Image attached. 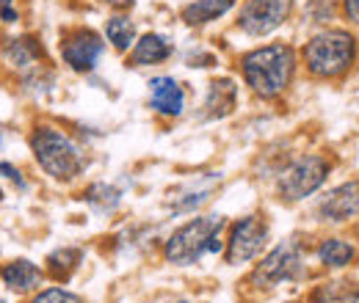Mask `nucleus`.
<instances>
[{"label": "nucleus", "instance_id": "nucleus-1", "mask_svg": "<svg viewBox=\"0 0 359 303\" xmlns=\"http://www.w3.org/2000/svg\"><path fill=\"white\" fill-rule=\"evenodd\" d=\"M241 64H243L246 86L263 99H273L293 80L296 52L290 44H266L246 52Z\"/></svg>", "mask_w": 359, "mask_h": 303}, {"label": "nucleus", "instance_id": "nucleus-2", "mask_svg": "<svg viewBox=\"0 0 359 303\" xmlns=\"http://www.w3.org/2000/svg\"><path fill=\"white\" fill-rule=\"evenodd\" d=\"M224 226L222 216H202L194 218L188 223H182L177 232L166 240V260L172 265H194L202 254H219L222 251V240L219 232Z\"/></svg>", "mask_w": 359, "mask_h": 303}, {"label": "nucleus", "instance_id": "nucleus-3", "mask_svg": "<svg viewBox=\"0 0 359 303\" xmlns=\"http://www.w3.org/2000/svg\"><path fill=\"white\" fill-rule=\"evenodd\" d=\"M357 61V39L348 31H323L304 47V64L315 78H340Z\"/></svg>", "mask_w": 359, "mask_h": 303}, {"label": "nucleus", "instance_id": "nucleus-4", "mask_svg": "<svg viewBox=\"0 0 359 303\" xmlns=\"http://www.w3.org/2000/svg\"><path fill=\"white\" fill-rule=\"evenodd\" d=\"M31 149L39 160V166L53 179H72L83 169V155L81 149L53 127H36L31 135Z\"/></svg>", "mask_w": 359, "mask_h": 303}, {"label": "nucleus", "instance_id": "nucleus-5", "mask_svg": "<svg viewBox=\"0 0 359 303\" xmlns=\"http://www.w3.org/2000/svg\"><path fill=\"white\" fill-rule=\"evenodd\" d=\"M329 176V163L318 155H307L293 160L276 179V190L285 202H302L307 196H313L315 190L326 182Z\"/></svg>", "mask_w": 359, "mask_h": 303}, {"label": "nucleus", "instance_id": "nucleus-6", "mask_svg": "<svg viewBox=\"0 0 359 303\" xmlns=\"http://www.w3.org/2000/svg\"><path fill=\"white\" fill-rule=\"evenodd\" d=\"M302 273V248L299 243H282L271 251L255 270L257 287H276L282 281H290Z\"/></svg>", "mask_w": 359, "mask_h": 303}, {"label": "nucleus", "instance_id": "nucleus-7", "mask_svg": "<svg viewBox=\"0 0 359 303\" xmlns=\"http://www.w3.org/2000/svg\"><path fill=\"white\" fill-rule=\"evenodd\" d=\"M290 6L293 0H249L241 11L238 25L249 36H266L287 20Z\"/></svg>", "mask_w": 359, "mask_h": 303}, {"label": "nucleus", "instance_id": "nucleus-8", "mask_svg": "<svg viewBox=\"0 0 359 303\" xmlns=\"http://www.w3.org/2000/svg\"><path fill=\"white\" fill-rule=\"evenodd\" d=\"M266 240H269V226L260 218L255 216L241 218L232 226L229 246H226V260H229V265H241V262L255 260L263 251Z\"/></svg>", "mask_w": 359, "mask_h": 303}, {"label": "nucleus", "instance_id": "nucleus-9", "mask_svg": "<svg viewBox=\"0 0 359 303\" xmlns=\"http://www.w3.org/2000/svg\"><path fill=\"white\" fill-rule=\"evenodd\" d=\"M359 216V179L337 185L320 204H318V218L320 220H332V223H343Z\"/></svg>", "mask_w": 359, "mask_h": 303}, {"label": "nucleus", "instance_id": "nucleus-10", "mask_svg": "<svg viewBox=\"0 0 359 303\" xmlns=\"http://www.w3.org/2000/svg\"><path fill=\"white\" fill-rule=\"evenodd\" d=\"M61 52H64V61H67L75 72H91L94 64H97L100 55H102V42H100V36H97L94 31L81 28V31H75V34L64 42Z\"/></svg>", "mask_w": 359, "mask_h": 303}, {"label": "nucleus", "instance_id": "nucleus-11", "mask_svg": "<svg viewBox=\"0 0 359 303\" xmlns=\"http://www.w3.org/2000/svg\"><path fill=\"white\" fill-rule=\"evenodd\" d=\"M149 105L163 116H180L185 108V94L175 78H155L149 83Z\"/></svg>", "mask_w": 359, "mask_h": 303}, {"label": "nucleus", "instance_id": "nucleus-12", "mask_svg": "<svg viewBox=\"0 0 359 303\" xmlns=\"http://www.w3.org/2000/svg\"><path fill=\"white\" fill-rule=\"evenodd\" d=\"M0 279H3V284H6L8 290H14V293H31L34 287H39L42 270H39L34 262L14 260L0 270Z\"/></svg>", "mask_w": 359, "mask_h": 303}, {"label": "nucleus", "instance_id": "nucleus-13", "mask_svg": "<svg viewBox=\"0 0 359 303\" xmlns=\"http://www.w3.org/2000/svg\"><path fill=\"white\" fill-rule=\"evenodd\" d=\"M235 99H238V88L229 78L222 80H213L208 88V99H205V116L208 119H222L229 116L232 108H235Z\"/></svg>", "mask_w": 359, "mask_h": 303}, {"label": "nucleus", "instance_id": "nucleus-14", "mask_svg": "<svg viewBox=\"0 0 359 303\" xmlns=\"http://www.w3.org/2000/svg\"><path fill=\"white\" fill-rule=\"evenodd\" d=\"M172 55V44L166 36L161 34H147L141 36L133 47V55H130V64L133 66H152V64H161Z\"/></svg>", "mask_w": 359, "mask_h": 303}, {"label": "nucleus", "instance_id": "nucleus-15", "mask_svg": "<svg viewBox=\"0 0 359 303\" xmlns=\"http://www.w3.org/2000/svg\"><path fill=\"white\" fill-rule=\"evenodd\" d=\"M232 6H235V0H194L191 6H185L182 20L188 25H205L210 20H219Z\"/></svg>", "mask_w": 359, "mask_h": 303}, {"label": "nucleus", "instance_id": "nucleus-16", "mask_svg": "<svg viewBox=\"0 0 359 303\" xmlns=\"http://www.w3.org/2000/svg\"><path fill=\"white\" fill-rule=\"evenodd\" d=\"M318 260L323 262L326 267H346L348 262L354 260V248L340 240V237H329L318 246Z\"/></svg>", "mask_w": 359, "mask_h": 303}, {"label": "nucleus", "instance_id": "nucleus-17", "mask_svg": "<svg viewBox=\"0 0 359 303\" xmlns=\"http://www.w3.org/2000/svg\"><path fill=\"white\" fill-rule=\"evenodd\" d=\"M39 58H42V47H39L36 39H14L6 47V61L20 66V69L34 66Z\"/></svg>", "mask_w": 359, "mask_h": 303}, {"label": "nucleus", "instance_id": "nucleus-18", "mask_svg": "<svg viewBox=\"0 0 359 303\" xmlns=\"http://www.w3.org/2000/svg\"><path fill=\"white\" fill-rule=\"evenodd\" d=\"M105 36L108 42L114 44L116 50H130V44L135 42V25L128 20V17H111L105 22Z\"/></svg>", "mask_w": 359, "mask_h": 303}, {"label": "nucleus", "instance_id": "nucleus-19", "mask_svg": "<svg viewBox=\"0 0 359 303\" xmlns=\"http://www.w3.org/2000/svg\"><path fill=\"white\" fill-rule=\"evenodd\" d=\"M78 260H81V251H75V248H61V251L50 254V270H53V276L67 279V276L78 267Z\"/></svg>", "mask_w": 359, "mask_h": 303}, {"label": "nucleus", "instance_id": "nucleus-20", "mask_svg": "<svg viewBox=\"0 0 359 303\" xmlns=\"http://www.w3.org/2000/svg\"><path fill=\"white\" fill-rule=\"evenodd\" d=\"M86 199H89L91 204L102 207V210H111V207L119 204V190L111 188V185H94L89 193H86Z\"/></svg>", "mask_w": 359, "mask_h": 303}, {"label": "nucleus", "instance_id": "nucleus-21", "mask_svg": "<svg viewBox=\"0 0 359 303\" xmlns=\"http://www.w3.org/2000/svg\"><path fill=\"white\" fill-rule=\"evenodd\" d=\"M31 303H83L75 293H67L61 287H50L45 293H39Z\"/></svg>", "mask_w": 359, "mask_h": 303}, {"label": "nucleus", "instance_id": "nucleus-22", "mask_svg": "<svg viewBox=\"0 0 359 303\" xmlns=\"http://www.w3.org/2000/svg\"><path fill=\"white\" fill-rule=\"evenodd\" d=\"M0 176H6V179H11V182H14V185H17L20 190L25 188V179L20 176V171H17L14 166H8V163H0Z\"/></svg>", "mask_w": 359, "mask_h": 303}, {"label": "nucleus", "instance_id": "nucleus-23", "mask_svg": "<svg viewBox=\"0 0 359 303\" xmlns=\"http://www.w3.org/2000/svg\"><path fill=\"white\" fill-rule=\"evenodd\" d=\"M343 8L351 22H359V0H343Z\"/></svg>", "mask_w": 359, "mask_h": 303}, {"label": "nucleus", "instance_id": "nucleus-24", "mask_svg": "<svg viewBox=\"0 0 359 303\" xmlns=\"http://www.w3.org/2000/svg\"><path fill=\"white\" fill-rule=\"evenodd\" d=\"M0 14H3L6 22H17V11L14 8H0Z\"/></svg>", "mask_w": 359, "mask_h": 303}, {"label": "nucleus", "instance_id": "nucleus-25", "mask_svg": "<svg viewBox=\"0 0 359 303\" xmlns=\"http://www.w3.org/2000/svg\"><path fill=\"white\" fill-rule=\"evenodd\" d=\"M102 3H108V6H116V8H128V6H133L135 0H102Z\"/></svg>", "mask_w": 359, "mask_h": 303}, {"label": "nucleus", "instance_id": "nucleus-26", "mask_svg": "<svg viewBox=\"0 0 359 303\" xmlns=\"http://www.w3.org/2000/svg\"><path fill=\"white\" fill-rule=\"evenodd\" d=\"M346 303H359V290H357V293H351V295L346 298Z\"/></svg>", "mask_w": 359, "mask_h": 303}, {"label": "nucleus", "instance_id": "nucleus-27", "mask_svg": "<svg viewBox=\"0 0 359 303\" xmlns=\"http://www.w3.org/2000/svg\"><path fill=\"white\" fill-rule=\"evenodd\" d=\"M11 3L14 0H0V8H11Z\"/></svg>", "mask_w": 359, "mask_h": 303}, {"label": "nucleus", "instance_id": "nucleus-28", "mask_svg": "<svg viewBox=\"0 0 359 303\" xmlns=\"http://www.w3.org/2000/svg\"><path fill=\"white\" fill-rule=\"evenodd\" d=\"M0 143H3V132H0Z\"/></svg>", "mask_w": 359, "mask_h": 303}, {"label": "nucleus", "instance_id": "nucleus-29", "mask_svg": "<svg viewBox=\"0 0 359 303\" xmlns=\"http://www.w3.org/2000/svg\"><path fill=\"white\" fill-rule=\"evenodd\" d=\"M0 303H6V301H0Z\"/></svg>", "mask_w": 359, "mask_h": 303}, {"label": "nucleus", "instance_id": "nucleus-30", "mask_svg": "<svg viewBox=\"0 0 359 303\" xmlns=\"http://www.w3.org/2000/svg\"><path fill=\"white\" fill-rule=\"evenodd\" d=\"M0 196H3V193H0Z\"/></svg>", "mask_w": 359, "mask_h": 303}]
</instances>
